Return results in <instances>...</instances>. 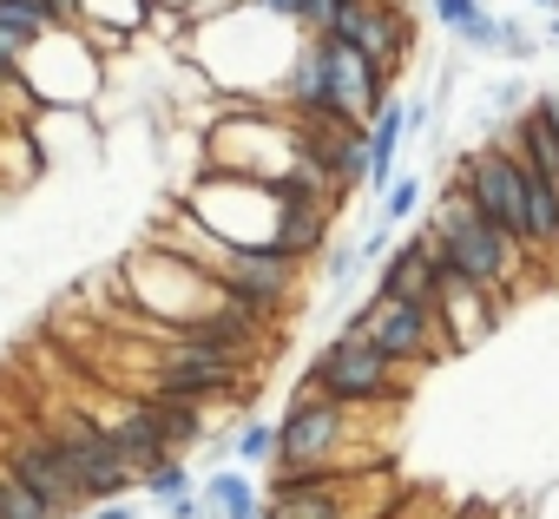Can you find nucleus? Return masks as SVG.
<instances>
[{"mask_svg":"<svg viewBox=\"0 0 559 519\" xmlns=\"http://www.w3.org/2000/svg\"><path fill=\"white\" fill-rule=\"evenodd\" d=\"M428 237H435V250L448 256V264H454L474 290H487L493 303H513L520 283H526V270H533V256H526L507 230H493V224L467 204L461 184H448V191L435 197V210H428Z\"/></svg>","mask_w":559,"mask_h":519,"instance_id":"obj_1","label":"nucleus"},{"mask_svg":"<svg viewBox=\"0 0 559 519\" xmlns=\"http://www.w3.org/2000/svg\"><path fill=\"white\" fill-rule=\"evenodd\" d=\"M112 290H119V303L126 310H145V323H158L171 342H185L224 297H217V283L198 270V264H185V256H171V250H139V256H126V264L112 270Z\"/></svg>","mask_w":559,"mask_h":519,"instance_id":"obj_2","label":"nucleus"},{"mask_svg":"<svg viewBox=\"0 0 559 519\" xmlns=\"http://www.w3.org/2000/svg\"><path fill=\"white\" fill-rule=\"evenodd\" d=\"M297 388L304 395H323L336 408H395L408 395V369L389 362L369 336H330L310 355V369H304Z\"/></svg>","mask_w":559,"mask_h":519,"instance_id":"obj_3","label":"nucleus"},{"mask_svg":"<svg viewBox=\"0 0 559 519\" xmlns=\"http://www.w3.org/2000/svg\"><path fill=\"white\" fill-rule=\"evenodd\" d=\"M304 270H310V264H297V256H284V250H230V243L204 264V277L217 283V297H224L230 310L257 316V323H276V316L297 310Z\"/></svg>","mask_w":559,"mask_h":519,"instance_id":"obj_4","label":"nucleus"},{"mask_svg":"<svg viewBox=\"0 0 559 519\" xmlns=\"http://www.w3.org/2000/svg\"><path fill=\"white\" fill-rule=\"evenodd\" d=\"M99 80H106V60L86 34H47L21 60V86L40 112H86L99 99Z\"/></svg>","mask_w":559,"mask_h":519,"instance_id":"obj_5","label":"nucleus"},{"mask_svg":"<svg viewBox=\"0 0 559 519\" xmlns=\"http://www.w3.org/2000/svg\"><path fill=\"white\" fill-rule=\"evenodd\" d=\"M47 440L60 447V460H67V473H73V486H80V499L86 506H106V499H126L139 480L126 473V460H119V447L106 440V427L86 414V408H47Z\"/></svg>","mask_w":559,"mask_h":519,"instance_id":"obj_6","label":"nucleus"},{"mask_svg":"<svg viewBox=\"0 0 559 519\" xmlns=\"http://www.w3.org/2000/svg\"><path fill=\"white\" fill-rule=\"evenodd\" d=\"M243 369H250V362H237V355H224V349H204V342H165V349L145 355V382H139V395L211 408V401H224V395H243Z\"/></svg>","mask_w":559,"mask_h":519,"instance_id":"obj_7","label":"nucleus"},{"mask_svg":"<svg viewBox=\"0 0 559 519\" xmlns=\"http://www.w3.org/2000/svg\"><path fill=\"white\" fill-rule=\"evenodd\" d=\"M336 336H369V342H376L389 362H402V369H428V362L454 355L448 336H441L435 303H389V297H376V290H369V303L349 310V323H343Z\"/></svg>","mask_w":559,"mask_h":519,"instance_id":"obj_8","label":"nucleus"},{"mask_svg":"<svg viewBox=\"0 0 559 519\" xmlns=\"http://www.w3.org/2000/svg\"><path fill=\"white\" fill-rule=\"evenodd\" d=\"M454 184L467 191V204L493 224V230H507L526 256H533V230H526V184H520V158L500 145V138H487V145H474V152H461V165H454Z\"/></svg>","mask_w":559,"mask_h":519,"instance_id":"obj_9","label":"nucleus"},{"mask_svg":"<svg viewBox=\"0 0 559 519\" xmlns=\"http://www.w3.org/2000/svg\"><path fill=\"white\" fill-rule=\"evenodd\" d=\"M349 414H356V408H336V401L297 388L290 408L276 414V467H323V460H343Z\"/></svg>","mask_w":559,"mask_h":519,"instance_id":"obj_10","label":"nucleus"},{"mask_svg":"<svg viewBox=\"0 0 559 519\" xmlns=\"http://www.w3.org/2000/svg\"><path fill=\"white\" fill-rule=\"evenodd\" d=\"M323 40H343V47H356L362 60H376L389 80L415 60L408 47H415V27H408V8H376V0H349V8L336 14V27L323 34Z\"/></svg>","mask_w":559,"mask_h":519,"instance_id":"obj_11","label":"nucleus"},{"mask_svg":"<svg viewBox=\"0 0 559 519\" xmlns=\"http://www.w3.org/2000/svg\"><path fill=\"white\" fill-rule=\"evenodd\" d=\"M8 467L53 519H86V499H80V486H73V473H67V460H60V447L47 440V427H34V434H14L8 440Z\"/></svg>","mask_w":559,"mask_h":519,"instance_id":"obj_12","label":"nucleus"},{"mask_svg":"<svg viewBox=\"0 0 559 519\" xmlns=\"http://www.w3.org/2000/svg\"><path fill=\"white\" fill-rule=\"evenodd\" d=\"M86 414H93V421L106 427V440L119 447V460H126V473H132V480H145L152 467H165V460H171L139 395H132V401H112V408H86Z\"/></svg>","mask_w":559,"mask_h":519,"instance_id":"obj_13","label":"nucleus"},{"mask_svg":"<svg viewBox=\"0 0 559 519\" xmlns=\"http://www.w3.org/2000/svg\"><path fill=\"white\" fill-rule=\"evenodd\" d=\"M376 297L389 303H435V256H428V224L402 243H389V256L376 264Z\"/></svg>","mask_w":559,"mask_h":519,"instance_id":"obj_14","label":"nucleus"},{"mask_svg":"<svg viewBox=\"0 0 559 519\" xmlns=\"http://www.w3.org/2000/svg\"><path fill=\"white\" fill-rule=\"evenodd\" d=\"M139 401H145V414H152V427H158V440H165L171 460H185L191 447L211 440V421H204L198 401H158V395H139Z\"/></svg>","mask_w":559,"mask_h":519,"instance_id":"obj_15","label":"nucleus"},{"mask_svg":"<svg viewBox=\"0 0 559 519\" xmlns=\"http://www.w3.org/2000/svg\"><path fill=\"white\" fill-rule=\"evenodd\" d=\"M198 499H204L211 519H263V499H257V486H250L243 467H217V473L198 486Z\"/></svg>","mask_w":559,"mask_h":519,"instance_id":"obj_16","label":"nucleus"},{"mask_svg":"<svg viewBox=\"0 0 559 519\" xmlns=\"http://www.w3.org/2000/svg\"><path fill=\"white\" fill-rule=\"evenodd\" d=\"M139 493H145L152 506H171V499L198 493V480H191V467H185V460H165V467H152V473L139 480Z\"/></svg>","mask_w":559,"mask_h":519,"instance_id":"obj_17","label":"nucleus"},{"mask_svg":"<svg viewBox=\"0 0 559 519\" xmlns=\"http://www.w3.org/2000/svg\"><path fill=\"white\" fill-rule=\"evenodd\" d=\"M0 27L21 34V40H47V34H60V27L40 14V0H0Z\"/></svg>","mask_w":559,"mask_h":519,"instance_id":"obj_18","label":"nucleus"},{"mask_svg":"<svg viewBox=\"0 0 559 519\" xmlns=\"http://www.w3.org/2000/svg\"><path fill=\"white\" fill-rule=\"evenodd\" d=\"M230 447H237V460H243V467H257V460H263V467H276V421H243Z\"/></svg>","mask_w":559,"mask_h":519,"instance_id":"obj_19","label":"nucleus"},{"mask_svg":"<svg viewBox=\"0 0 559 519\" xmlns=\"http://www.w3.org/2000/svg\"><path fill=\"white\" fill-rule=\"evenodd\" d=\"M317 277H323L330 290H349V283L362 277V256H356V243H330V250H323V264H317Z\"/></svg>","mask_w":559,"mask_h":519,"instance_id":"obj_20","label":"nucleus"},{"mask_svg":"<svg viewBox=\"0 0 559 519\" xmlns=\"http://www.w3.org/2000/svg\"><path fill=\"white\" fill-rule=\"evenodd\" d=\"M0 519H53V512H47V506H40V499L8 473V467H0Z\"/></svg>","mask_w":559,"mask_h":519,"instance_id":"obj_21","label":"nucleus"},{"mask_svg":"<svg viewBox=\"0 0 559 519\" xmlns=\"http://www.w3.org/2000/svg\"><path fill=\"white\" fill-rule=\"evenodd\" d=\"M415 210H421V178H395L382 191V224H408Z\"/></svg>","mask_w":559,"mask_h":519,"instance_id":"obj_22","label":"nucleus"},{"mask_svg":"<svg viewBox=\"0 0 559 519\" xmlns=\"http://www.w3.org/2000/svg\"><path fill=\"white\" fill-rule=\"evenodd\" d=\"M454 40H461L467 53H493V47H500V14H487V8H480L474 21H461V27H454Z\"/></svg>","mask_w":559,"mask_h":519,"instance_id":"obj_23","label":"nucleus"},{"mask_svg":"<svg viewBox=\"0 0 559 519\" xmlns=\"http://www.w3.org/2000/svg\"><path fill=\"white\" fill-rule=\"evenodd\" d=\"M27 47H34V40H21V34H8V27H0V86H14V80H21V60H27Z\"/></svg>","mask_w":559,"mask_h":519,"instance_id":"obj_24","label":"nucleus"},{"mask_svg":"<svg viewBox=\"0 0 559 519\" xmlns=\"http://www.w3.org/2000/svg\"><path fill=\"white\" fill-rule=\"evenodd\" d=\"M493 53H507V60H533V53H539V40H533L520 21H500V47H493Z\"/></svg>","mask_w":559,"mask_h":519,"instance_id":"obj_25","label":"nucleus"},{"mask_svg":"<svg viewBox=\"0 0 559 519\" xmlns=\"http://www.w3.org/2000/svg\"><path fill=\"white\" fill-rule=\"evenodd\" d=\"M480 8H487V0H428V14H435V21H441V27H448V34H454V27H461V21H474V14H480Z\"/></svg>","mask_w":559,"mask_h":519,"instance_id":"obj_26","label":"nucleus"},{"mask_svg":"<svg viewBox=\"0 0 559 519\" xmlns=\"http://www.w3.org/2000/svg\"><path fill=\"white\" fill-rule=\"evenodd\" d=\"M86 519H139L132 499H106V506H86Z\"/></svg>","mask_w":559,"mask_h":519,"instance_id":"obj_27","label":"nucleus"},{"mask_svg":"<svg viewBox=\"0 0 559 519\" xmlns=\"http://www.w3.org/2000/svg\"><path fill=\"white\" fill-rule=\"evenodd\" d=\"M250 8H263V14H276V21L297 27V8H304V0H250Z\"/></svg>","mask_w":559,"mask_h":519,"instance_id":"obj_28","label":"nucleus"},{"mask_svg":"<svg viewBox=\"0 0 559 519\" xmlns=\"http://www.w3.org/2000/svg\"><path fill=\"white\" fill-rule=\"evenodd\" d=\"M145 8H178V14H191V21H198V8H211V0H145Z\"/></svg>","mask_w":559,"mask_h":519,"instance_id":"obj_29","label":"nucleus"},{"mask_svg":"<svg viewBox=\"0 0 559 519\" xmlns=\"http://www.w3.org/2000/svg\"><path fill=\"white\" fill-rule=\"evenodd\" d=\"M533 8H546V14H559V0H533Z\"/></svg>","mask_w":559,"mask_h":519,"instance_id":"obj_30","label":"nucleus"},{"mask_svg":"<svg viewBox=\"0 0 559 519\" xmlns=\"http://www.w3.org/2000/svg\"><path fill=\"white\" fill-rule=\"evenodd\" d=\"M376 8H408V0H376Z\"/></svg>","mask_w":559,"mask_h":519,"instance_id":"obj_31","label":"nucleus"},{"mask_svg":"<svg viewBox=\"0 0 559 519\" xmlns=\"http://www.w3.org/2000/svg\"><path fill=\"white\" fill-rule=\"evenodd\" d=\"M546 34H552V40H559V14H552V27H546Z\"/></svg>","mask_w":559,"mask_h":519,"instance_id":"obj_32","label":"nucleus"}]
</instances>
